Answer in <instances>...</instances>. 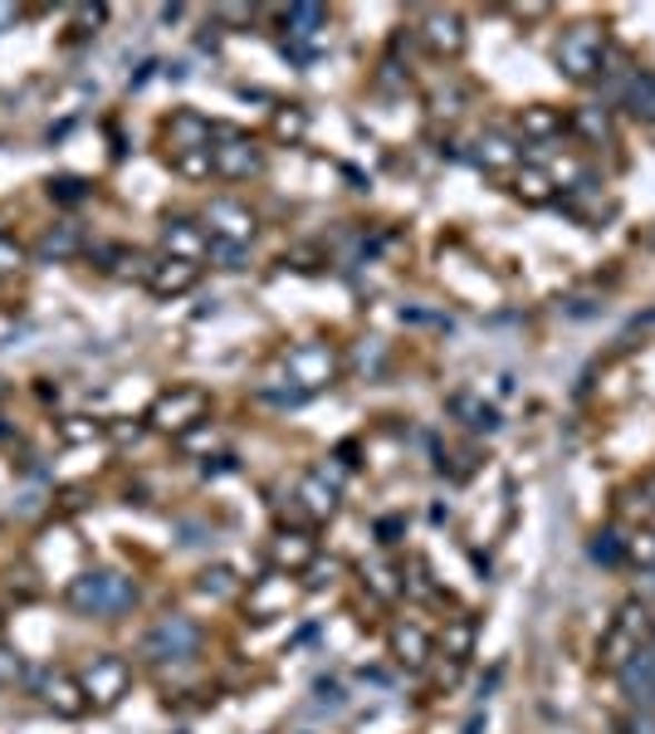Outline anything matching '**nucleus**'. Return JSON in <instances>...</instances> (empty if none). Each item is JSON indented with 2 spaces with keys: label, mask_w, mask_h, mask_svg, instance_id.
Returning <instances> with one entry per match:
<instances>
[{
  "label": "nucleus",
  "mask_w": 655,
  "mask_h": 734,
  "mask_svg": "<svg viewBox=\"0 0 655 734\" xmlns=\"http://www.w3.org/2000/svg\"><path fill=\"white\" fill-rule=\"evenodd\" d=\"M132 603H138V583L122 578V573L93 568L69 583V607L83 612V617H122Z\"/></svg>",
  "instance_id": "nucleus-1"
},
{
  "label": "nucleus",
  "mask_w": 655,
  "mask_h": 734,
  "mask_svg": "<svg viewBox=\"0 0 655 734\" xmlns=\"http://www.w3.org/2000/svg\"><path fill=\"white\" fill-rule=\"evenodd\" d=\"M338 373H343V363H338V353H333V343L308 338V343H294V348L284 353V377L294 383L299 397H314V391L333 387Z\"/></svg>",
  "instance_id": "nucleus-2"
},
{
  "label": "nucleus",
  "mask_w": 655,
  "mask_h": 734,
  "mask_svg": "<svg viewBox=\"0 0 655 734\" xmlns=\"http://www.w3.org/2000/svg\"><path fill=\"white\" fill-rule=\"evenodd\" d=\"M655 636V622H651V607L641 603V597H632V603H622V612H616L612 632L602 636V666L622 671V661H632L641 646H646Z\"/></svg>",
  "instance_id": "nucleus-3"
},
{
  "label": "nucleus",
  "mask_w": 655,
  "mask_h": 734,
  "mask_svg": "<svg viewBox=\"0 0 655 734\" xmlns=\"http://www.w3.org/2000/svg\"><path fill=\"white\" fill-rule=\"evenodd\" d=\"M333 30H328V10L324 6H289L284 10V54L294 59V65H308V59H318L328 49Z\"/></svg>",
  "instance_id": "nucleus-4"
},
{
  "label": "nucleus",
  "mask_w": 655,
  "mask_h": 734,
  "mask_svg": "<svg viewBox=\"0 0 655 734\" xmlns=\"http://www.w3.org/2000/svg\"><path fill=\"white\" fill-rule=\"evenodd\" d=\"M196 652H201V627H196L187 612H167V617H157L142 632L147 661H191Z\"/></svg>",
  "instance_id": "nucleus-5"
},
{
  "label": "nucleus",
  "mask_w": 655,
  "mask_h": 734,
  "mask_svg": "<svg viewBox=\"0 0 655 734\" xmlns=\"http://www.w3.org/2000/svg\"><path fill=\"white\" fill-rule=\"evenodd\" d=\"M602 65H607V34L597 30V24H573V30H563V44H558V69L567 79L587 83L597 79Z\"/></svg>",
  "instance_id": "nucleus-6"
},
{
  "label": "nucleus",
  "mask_w": 655,
  "mask_h": 734,
  "mask_svg": "<svg viewBox=\"0 0 655 734\" xmlns=\"http://www.w3.org/2000/svg\"><path fill=\"white\" fill-rule=\"evenodd\" d=\"M206 411H211V397H206L201 387H171L157 397V407L147 421L157 426V432H171V436H187L196 426H206Z\"/></svg>",
  "instance_id": "nucleus-7"
},
{
  "label": "nucleus",
  "mask_w": 655,
  "mask_h": 734,
  "mask_svg": "<svg viewBox=\"0 0 655 734\" xmlns=\"http://www.w3.org/2000/svg\"><path fill=\"white\" fill-rule=\"evenodd\" d=\"M201 226H206V236H211V240L245 250V245L255 240V230H259V216L245 201H235V196H216V201L206 206Z\"/></svg>",
  "instance_id": "nucleus-8"
},
{
  "label": "nucleus",
  "mask_w": 655,
  "mask_h": 734,
  "mask_svg": "<svg viewBox=\"0 0 655 734\" xmlns=\"http://www.w3.org/2000/svg\"><path fill=\"white\" fill-rule=\"evenodd\" d=\"M128 681H132L128 661L113 656V652L93 656V661H89V671L79 676V685H83V695H89V705H93V710H113V705L122 701V695H128Z\"/></svg>",
  "instance_id": "nucleus-9"
},
{
  "label": "nucleus",
  "mask_w": 655,
  "mask_h": 734,
  "mask_svg": "<svg viewBox=\"0 0 655 734\" xmlns=\"http://www.w3.org/2000/svg\"><path fill=\"white\" fill-rule=\"evenodd\" d=\"M211 167H216V177H226V181H250L265 171V152H259V142L245 138V132H220L211 142Z\"/></svg>",
  "instance_id": "nucleus-10"
},
{
  "label": "nucleus",
  "mask_w": 655,
  "mask_h": 734,
  "mask_svg": "<svg viewBox=\"0 0 655 734\" xmlns=\"http://www.w3.org/2000/svg\"><path fill=\"white\" fill-rule=\"evenodd\" d=\"M416 34L436 59H455L465 49V20L455 10H421L416 16Z\"/></svg>",
  "instance_id": "nucleus-11"
},
{
  "label": "nucleus",
  "mask_w": 655,
  "mask_h": 734,
  "mask_svg": "<svg viewBox=\"0 0 655 734\" xmlns=\"http://www.w3.org/2000/svg\"><path fill=\"white\" fill-rule=\"evenodd\" d=\"M162 255H171V260H187V265H201L206 255H211V236H206L201 220L167 216L162 220Z\"/></svg>",
  "instance_id": "nucleus-12"
},
{
  "label": "nucleus",
  "mask_w": 655,
  "mask_h": 734,
  "mask_svg": "<svg viewBox=\"0 0 655 734\" xmlns=\"http://www.w3.org/2000/svg\"><path fill=\"white\" fill-rule=\"evenodd\" d=\"M616 681H622V695L632 701L636 710H655V636L632 661H622V671H616Z\"/></svg>",
  "instance_id": "nucleus-13"
},
{
  "label": "nucleus",
  "mask_w": 655,
  "mask_h": 734,
  "mask_svg": "<svg viewBox=\"0 0 655 734\" xmlns=\"http://www.w3.org/2000/svg\"><path fill=\"white\" fill-rule=\"evenodd\" d=\"M294 499H299L308 524H324V519L338 514V485H333L324 470H304L299 485H294Z\"/></svg>",
  "instance_id": "nucleus-14"
},
{
  "label": "nucleus",
  "mask_w": 655,
  "mask_h": 734,
  "mask_svg": "<svg viewBox=\"0 0 655 734\" xmlns=\"http://www.w3.org/2000/svg\"><path fill=\"white\" fill-rule=\"evenodd\" d=\"M289 578H294V573H269V578H259V583L250 587V597H245L250 617H259V622L284 617V612H289V603L299 597V587H294Z\"/></svg>",
  "instance_id": "nucleus-15"
},
{
  "label": "nucleus",
  "mask_w": 655,
  "mask_h": 734,
  "mask_svg": "<svg viewBox=\"0 0 655 734\" xmlns=\"http://www.w3.org/2000/svg\"><path fill=\"white\" fill-rule=\"evenodd\" d=\"M269 563H275V573H304L318 563V544L314 534L304 529H279L275 544H269Z\"/></svg>",
  "instance_id": "nucleus-16"
},
{
  "label": "nucleus",
  "mask_w": 655,
  "mask_h": 734,
  "mask_svg": "<svg viewBox=\"0 0 655 734\" xmlns=\"http://www.w3.org/2000/svg\"><path fill=\"white\" fill-rule=\"evenodd\" d=\"M196 279H201V265H187V260H171V255H162V260H152L142 285L152 289L157 299H177V294L196 289Z\"/></svg>",
  "instance_id": "nucleus-17"
},
{
  "label": "nucleus",
  "mask_w": 655,
  "mask_h": 734,
  "mask_svg": "<svg viewBox=\"0 0 655 734\" xmlns=\"http://www.w3.org/2000/svg\"><path fill=\"white\" fill-rule=\"evenodd\" d=\"M34 260L40 265H69L83 255V230L79 226H49L40 240H34Z\"/></svg>",
  "instance_id": "nucleus-18"
},
{
  "label": "nucleus",
  "mask_w": 655,
  "mask_h": 734,
  "mask_svg": "<svg viewBox=\"0 0 655 734\" xmlns=\"http://www.w3.org/2000/svg\"><path fill=\"white\" fill-rule=\"evenodd\" d=\"M167 142H171V152H196V147L216 142V128H211V118L181 108V113H171V122H167Z\"/></svg>",
  "instance_id": "nucleus-19"
},
{
  "label": "nucleus",
  "mask_w": 655,
  "mask_h": 734,
  "mask_svg": "<svg viewBox=\"0 0 655 734\" xmlns=\"http://www.w3.org/2000/svg\"><path fill=\"white\" fill-rule=\"evenodd\" d=\"M40 691H44V705L54 710V715H83V705H89V695H83V685L69 676V671H49V676L40 681Z\"/></svg>",
  "instance_id": "nucleus-20"
},
{
  "label": "nucleus",
  "mask_w": 655,
  "mask_h": 734,
  "mask_svg": "<svg viewBox=\"0 0 655 734\" xmlns=\"http://www.w3.org/2000/svg\"><path fill=\"white\" fill-rule=\"evenodd\" d=\"M445 407H450V416H455V421H465L469 432L494 436V432L504 426V421H499V407H489L479 391H450V401H445Z\"/></svg>",
  "instance_id": "nucleus-21"
},
{
  "label": "nucleus",
  "mask_w": 655,
  "mask_h": 734,
  "mask_svg": "<svg viewBox=\"0 0 655 734\" xmlns=\"http://www.w3.org/2000/svg\"><path fill=\"white\" fill-rule=\"evenodd\" d=\"M387 646H391V656H397V666H406V671H421L430 661V636H426V627H416V622H397L387 636Z\"/></svg>",
  "instance_id": "nucleus-22"
},
{
  "label": "nucleus",
  "mask_w": 655,
  "mask_h": 734,
  "mask_svg": "<svg viewBox=\"0 0 655 734\" xmlns=\"http://www.w3.org/2000/svg\"><path fill=\"white\" fill-rule=\"evenodd\" d=\"M518 147L514 138H504V132H479V142H475V162L485 167V171H518Z\"/></svg>",
  "instance_id": "nucleus-23"
},
{
  "label": "nucleus",
  "mask_w": 655,
  "mask_h": 734,
  "mask_svg": "<svg viewBox=\"0 0 655 734\" xmlns=\"http://www.w3.org/2000/svg\"><path fill=\"white\" fill-rule=\"evenodd\" d=\"M518 132H524L528 142L548 147L563 132V113H558V108H548V103H528L524 113H518Z\"/></svg>",
  "instance_id": "nucleus-24"
},
{
  "label": "nucleus",
  "mask_w": 655,
  "mask_h": 734,
  "mask_svg": "<svg viewBox=\"0 0 655 734\" xmlns=\"http://www.w3.org/2000/svg\"><path fill=\"white\" fill-rule=\"evenodd\" d=\"M514 196L524 206H548L553 201V177L543 171L538 162H528V167H518L514 171Z\"/></svg>",
  "instance_id": "nucleus-25"
},
{
  "label": "nucleus",
  "mask_w": 655,
  "mask_h": 734,
  "mask_svg": "<svg viewBox=\"0 0 655 734\" xmlns=\"http://www.w3.org/2000/svg\"><path fill=\"white\" fill-rule=\"evenodd\" d=\"M440 646H445V656L450 661H469V652H475V617H450L445 622Z\"/></svg>",
  "instance_id": "nucleus-26"
},
{
  "label": "nucleus",
  "mask_w": 655,
  "mask_h": 734,
  "mask_svg": "<svg viewBox=\"0 0 655 734\" xmlns=\"http://www.w3.org/2000/svg\"><path fill=\"white\" fill-rule=\"evenodd\" d=\"M626 108H632L636 118H651L655 122V73H632V79H626Z\"/></svg>",
  "instance_id": "nucleus-27"
},
{
  "label": "nucleus",
  "mask_w": 655,
  "mask_h": 734,
  "mask_svg": "<svg viewBox=\"0 0 655 734\" xmlns=\"http://www.w3.org/2000/svg\"><path fill=\"white\" fill-rule=\"evenodd\" d=\"M587 554H592V563H602V568H622L626 563V538L616 529H597L592 534V544H587Z\"/></svg>",
  "instance_id": "nucleus-28"
},
{
  "label": "nucleus",
  "mask_w": 655,
  "mask_h": 734,
  "mask_svg": "<svg viewBox=\"0 0 655 734\" xmlns=\"http://www.w3.org/2000/svg\"><path fill=\"white\" fill-rule=\"evenodd\" d=\"M171 171L177 177H187V181H201V177H211V147H196V152H171Z\"/></svg>",
  "instance_id": "nucleus-29"
},
{
  "label": "nucleus",
  "mask_w": 655,
  "mask_h": 734,
  "mask_svg": "<svg viewBox=\"0 0 655 734\" xmlns=\"http://www.w3.org/2000/svg\"><path fill=\"white\" fill-rule=\"evenodd\" d=\"M573 128L583 132L592 147H602V142L612 138V122H607V113H602V108H577V113H573Z\"/></svg>",
  "instance_id": "nucleus-30"
},
{
  "label": "nucleus",
  "mask_w": 655,
  "mask_h": 734,
  "mask_svg": "<svg viewBox=\"0 0 655 734\" xmlns=\"http://www.w3.org/2000/svg\"><path fill=\"white\" fill-rule=\"evenodd\" d=\"M308 132V113L299 103H289V108H275V138L279 142H299Z\"/></svg>",
  "instance_id": "nucleus-31"
},
{
  "label": "nucleus",
  "mask_w": 655,
  "mask_h": 734,
  "mask_svg": "<svg viewBox=\"0 0 655 734\" xmlns=\"http://www.w3.org/2000/svg\"><path fill=\"white\" fill-rule=\"evenodd\" d=\"M196 587H201L206 597H230L235 593V573L226 568V563H216V568L201 573V583H196Z\"/></svg>",
  "instance_id": "nucleus-32"
},
{
  "label": "nucleus",
  "mask_w": 655,
  "mask_h": 734,
  "mask_svg": "<svg viewBox=\"0 0 655 734\" xmlns=\"http://www.w3.org/2000/svg\"><path fill=\"white\" fill-rule=\"evenodd\" d=\"M103 426L98 421H89V416H64L59 421V440H69V446H83V440H93Z\"/></svg>",
  "instance_id": "nucleus-33"
},
{
  "label": "nucleus",
  "mask_w": 655,
  "mask_h": 734,
  "mask_svg": "<svg viewBox=\"0 0 655 734\" xmlns=\"http://www.w3.org/2000/svg\"><path fill=\"white\" fill-rule=\"evenodd\" d=\"M49 196H54L59 206H79V201H89V181H79V177H59V181H49Z\"/></svg>",
  "instance_id": "nucleus-34"
},
{
  "label": "nucleus",
  "mask_w": 655,
  "mask_h": 734,
  "mask_svg": "<svg viewBox=\"0 0 655 734\" xmlns=\"http://www.w3.org/2000/svg\"><path fill=\"white\" fill-rule=\"evenodd\" d=\"M626 558H632V563H646V568H655V529H636L632 538H626Z\"/></svg>",
  "instance_id": "nucleus-35"
},
{
  "label": "nucleus",
  "mask_w": 655,
  "mask_h": 734,
  "mask_svg": "<svg viewBox=\"0 0 655 734\" xmlns=\"http://www.w3.org/2000/svg\"><path fill=\"white\" fill-rule=\"evenodd\" d=\"M24 260H30V250H24L16 236H6V230H0V275H16Z\"/></svg>",
  "instance_id": "nucleus-36"
},
{
  "label": "nucleus",
  "mask_w": 655,
  "mask_h": 734,
  "mask_svg": "<svg viewBox=\"0 0 655 734\" xmlns=\"http://www.w3.org/2000/svg\"><path fill=\"white\" fill-rule=\"evenodd\" d=\"M20 676H24V661H20V652L0 646V685H16Z\"/></svg>",
  "instance_id": "nucleus-37"
},
{
  "label": "nucleus",
  "mask_w": 655,
  "mask_h": 734,
  "mask_svg": "<svg viewBox=\"0 0 655 734\" xmlns=\"http://www.w3.org/2000/svg\"><path fill=\"white\" fill-rule=\"evenodd\" d=\"M314 691H318V705H328V710H343V705H348V695H343V681H318Z\"/></svg>",
  "instance_id": "nucleus-38"
},
{
  "label": "nucleus",
  "mask_w": 655,
  "mask_h": 734,
  "mask_svg": "<svg viewBox=\"0 0 655 734\" xmlns=\"http://www.w3.org/2000/svg\"><path fill=\"white\" fill-rule=\"evenodd\" d=\"M363 578H367V583H373V587H377V593H381V597H397V593H401V583H387V578H391V573H387V568H367V573H363Z\"/></svg>",
  "instance_id": "nucleus-39"
},
{
  "label": "nucleus",
  "mask_w": 655,
  "mask_h": 734,
  "mask_svg": "<svg viewBox=\"0 0 655 734\" xmlns=\"http://www.w3.org/2000/svg\"><path fill=\"white\" fill-rule=\"evenodd\" d=\"M211 255H216V260L226 265V269H240V265H245V250H235V245H220V240H211Z\"/></svg>",
  "instance_id": "nucleus-40"
},
{
  "label": "nucleus",
  "mask_w": 655,
  "mask_h": 734,
  "mask_svg": "<svg viewBox=\"0 0 655 734\" xmlns=\"http://www.w3.org/2000/svg\"><path fill=\"white\" fill-rule=\"evenodd\" d=\"M626 734H655V710H636V715L626 720Z\"/></svg>",
  "instance_id": "nucleus-41"
},
{
  "label": "nucleus",
  "mask_w": 655,
  "mask_h": 734,
  "mask_svg": "<svg viewBox=\"0 0 655 734\" xmlns=\"http://www.w3.org/2000/svg\"><path fill=\"white\" fill-rule=\"evenodd\" d=\"M181 446H187V450H196V446H216V432H211V421H206L201 432H187V436H181Z\"/></svg>",
  "instance_id": "nucleus-42"
},
{
  "label": "nucleus",
  "mask_w": 655,
  "mask_h": 734,
  "mask_svg": "<svg viewBox=\"0 0 655 734\" xmlns=\"http://www.w3.org/2000/svg\"><path fill=\"white\" fill-rule=\"evenodd\" d=\"M235 470H240V465H235V456H216V465L211 460H206V480H211V475H235Z\"/></svg>",
  "instance_id": "nucleus-43"
},
{
  "label": "nucleus",
  "mask_w": 655,
  "mask_h": 734,
  "mask_svg": "<svg viewBox=\"0 0 655 734\" xmlns=\"http://www.w3.org/2000/svg\"><path fill=\"white\" fill-rule=\"evenodd\" d=\"M20 16H24L20 6H10V0H0V30H16V24H20Z\"/></svg>",
  "instance_id": "nucleus-44"
},
{
  "label": "nucleus",
  "mask_w": 655,
  "mask_h": 734,
  "mask_svg": "<svg viewBox=\"0 0 655 734\" xmlns=\"http://www.w3.org/2000/svg\"><path fill=\"white\" fill-rule=\"evenodd\" d=\"M113 440H118V446H138V440H142V426H113Z\"/></svg>",
  "instance_id": "nucleus-45"
},
{
  "label": "nucleus",
  "mask_w": 655,
  "mask_h": 734,
  "mask_svg": "<svg viewBox=\"0 0 655 734\" xmlns=\"http://www.w3.org/2000/svg\"><path fill=\"white\" fill-rule=\"evenodd\" d=\"M377 534H381V544H397V534H401V519H381V524H377Z\"/></svg>",
  "instance_id": "nucleus-46"
},
{
  "label": "nucleus",
  "mask_w": 655,
  "mask_h": 734,
  "mask_svg": "<svg viewBox=\"0 0 655 734\" xmlns=\"http://www.w3.org/2000/svg\"><path fill=\"white\" fill-rule=\"evenodd\" d=\"M73 16H79L83 24H103V20H108V10H103V6H93V10H73Z\"/></svg>",
  "instance_id": "nucleus-47"
}]
</instances>
